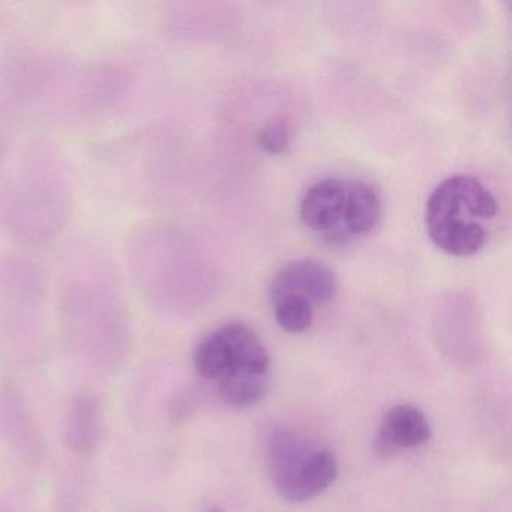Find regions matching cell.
Wrapping results in <instances>:
<instances>
[{
  "mask_svg": "<svg viewBox=\"0 0 512 512\" xmlns=\"http://www.w3.org/2000/svg\"><path fill=\"white\" fill-rule=\"evenodd\" d=\"M98 439L97 403L89 397L74 403L71 412L70 442L80 452H89L95 448Z\"/></svg>",
  "mask_w": 512,
  "mask_h": 512,
  "instance_id": "10",
  "label": "cell"
},
{
  "mask_svg": "<svg viewBox=\"0 0 512 512\" xmlns=\"http://www.w3.org/2000/svg\"><path fill=\"white\" fill-rule=\"evenodd\" d=\"M430 437L431 427L424 413L410 404H400L385 413L374 442V452L386 460L404 449L424 445Z\"/></svg>",
  "mask_w": 512,
  "mask_h": 512,
  "instance_id": "4",
  "label": "cell"
},
{
  "mask_svg": "<svg viewBox=\"0 0 512 512\" xmlns=\"http://www.w3.org/2000/svg\"><path fill=\"white\" fill-rule=\"evenodd\" d=\"M217 331L229 352L232 362L230 370L238 368L253 373H268V353L253 329L244 323L232 322L226 323Z\"/></svg>",
  "mask_w": 512,
  "mask_h": 512,
  "instance_id": "6",
  "label": "cell"
},
{
  "mask_svg": "<svg viewBox=\"0 0 512 512\" xmlns=\"http://www.w3.org/2000/svg\"><path fill=\"white\" fill-rule=\"evenodd\" d=\"M338 475L337 458L329 451H316L308 457L302 467L298 481V500L313 499L325 493Z\"/></svg>",
  "mask_w": 512,
  "mask_h": 512,
  "instance_id": "8",
  "label": "cell"
},
{
  "mask_svg": "<svg viewBox=\"0 0 512 512\" xmlns=\"http://www.w3.org/2000/svg\"><path fill=\"white\" fill-rule=\"evenodd\" d=\"M218 389L224 403L229 406L239 409L254 406L263 400L268 391V376L266 373L233 368L221 377Z\"/></svg>",
  "mask_w": 512,
  "mask_h": 512,
  "instance_id": "7",
  "label": "cell"
},
{
  "mask_svg": "<svg viewBox=\"0 0 512 512\" xmlns=\"http://www.w3.org/2000/svg\"><path fill=\"white\" fill-rule=\"evenodd\" d=\"M208 512H223V511H221V509L215 508V509H211V511H208Z\"/></svg>",
  "mask_w": 512,
  "mask_h": 512,
  "instance_id": "13",
  "label": "cell"
},
{
  "mask_svg": "<svg viewBox=\"0 0 512 512\" xmlns=\"http://www.w3.org/2000/svg\"><path fill=\"white\" fill-rule=\"evenodd\" d=\"M194 368L203 379H221L232 368L226 344L218 331L206 335L194 352Z\"/></svg>",
  "mask_w": 512,
  "mask_h": 512,
  "instance_id": "9",
  "label": "cell"
},
{
  "mask_svg": "<svg viewBox=\"0 0 512 512\" xmlns=\"http://www.w3.org/2000/svg\"><path fill=\"white\" fill-rule=\"evenodd\" d=\"M308 454L307 445L295 434L281 431L275 434L269 449V473L277 493L287 502L299 503L298 481Z\"/></svg>",
  "mask_w": 512,
  "mask_h": 512,
  "instance_id": "5",
  "label": "cell"
},
{
  "mask_svg": "<svg viewBox=\"0 0 512 512\" xmlns=\"http://www.w3.org/2000/svg\"><path fill=\"white\" fill-rule=\"evenodd\" d=\"M499 203L475 176L455 175L440 182L425 206V227L439 250L451 256L479 253L487 244Z\"/></svg>",
  "mask_w": 512,
  "mask_h": 512,
  "instance_id": "1",
  "label": "cell"
},
{
  "mask_svg": "<svg viewBox=\"0 0 512 512\" xmlns=\"http://www.w3.org/2000/svg\"><path fill=\"white\" fill-rule=\"evenodd\" d=\"M302 223L329 242L367 235L380 220V200L370 185L353 179H325L302 199Z\"/></svg>",
  "mask_w": 512,
  "mask_h": 512,
  "instance_id": "2",
  "label": "cell"
},
{
  "mask_svg": "<svg viewBox=\"0 0 512 512\" xmlns=\"http://www.w3.org/2000/svg\"><path fill=\"white\" fill-rule=\"evenodd\" d=\"M259 143L269 154H281L290 143L289 125L284 121H271L260 130Z\"/></svg>",
  "mask_w": 512,
  "mask_h": 512,
  "instance_id": "12",
  "label": "cell"
},
{
  "mask_svg": "<svg viewBox=\"0 0 512 512\" xmlns=\"http://www.w3.org/2000/svg\"><path fill=\"white\" fill-rule=\"evenodd\" d=\"M269 293L272 304L283 299H296L311 307H319L334 299L337 278L328 266L317 260H293L272 277Z\"/></svg>",
  "mask_w": 512,
  "mask_h": 512,
  "instance_id": "3",
  "label": "cell"
},
{
  "mask_svg": "<svg viewBox=\"0 0 512 512\" xmlns=\"http://www.w3.org/2000/svg\"><path fill=\"white\" fill-rule=\"evenodd\" d=\"M275 320L283 331L301 334L313 325L314 307L296 299L274 302Z\"/></svg>",
  "mask_w": 512,
  "mask_h": 512,
  "instance_id": "11",
  "label": "cell"
}]
</instances>
